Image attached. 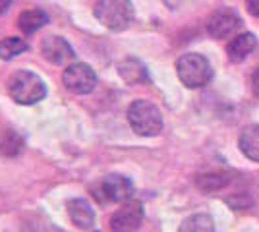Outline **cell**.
I'll return each instance as SVG.
<instances>
[{
	"label": "cell",
	"mask_w": 259,
	"mask_h": 232,
	"mask_svg": "<svg viewBox=\"0 0 259 232\" xmlns=\"http://www.w3.org/2000/svg\"><path fill=\"white\" fill-rule=\"evenodd\" d=\"M29 49V44L25 43L20 37H8V39H2L0 41V58L2 60H10L16 58L18 55H22Z\"/></svg>",
	"instance_id": "obj_18"
},
{
	"label": "cell",
	"mask_w": 259,
	"mask_h": 232,
	"mask_svg": "<svg viewBox=\"0 0 259 232\" xmlns=\"http://www.w3.org/2000/svg\"><path fill=\"white\" fill-rule=\"evenodd\" d=\"M6 91L12 101L27 107V105H35L45 99L47 85L37 74H33L29 70H20L10 76L8 83H6Z\"/></svg>",
	"instance_id": "obj_1"
},
{
	"label": "cell",
	"mask_w": 259,
	"mask_h": 232,
	"mask_svg": "<svg viewBox=\"0 0 259 232\" xmlns=\"http://www.w3.org/2000/svg\"><path fill=\"white\" fill-rule=\"evenodd\" d=\"M41 53L43 56L49 60V62H53L56 66H62V64H68L70 60H74V49L70 47V43L62 39V37H58V35H51V37H47L43 39V43H41Z\"/></svg>",
	"instance_id": "obj_9"
},
{
	"label": "cell",
	"mask_w": 259,
	"mask_h": 232,
	"mask_svg": "<svg viewBox=\"0 0 259 232\" xmlns=\"http://www.w3.org/2000/svg\"><path fill=\"white\" fill-rule=\"evenodd\" d=\"M242 25V20L234 10L230 8H223V10H217L209 22H207V31L213 39H228L236 33Z\"/></svg>",
	"instance_id": "obj_8"
},
{
	"label": "cell",
	"mask_w": 259,
	"mask_h": 232,
	"mask_svg": "<svg viewBox=\"0 0 259 232\" xmlns=\"http://www.w3.org/2000/svg\"><path fill=\"white\" fill-rule=\"evenodd\" d=\"M246 8L253 18H259V0H246Z\"/></svg>",
	"instance_id": "obj_19"
},
{
	"label": "cell",
	"mask_w": 259,
	"mask_h": 232,
	"mask_svg": "<svg viewBox=\"0 0 259 232\" xmlns=\"http://www.w3.org/2000/svg\"><path fill=\"white\" fill-rule=\"evenodd\" d=\"M23 137L14 130H4L0 133V157H18L23 151Z\"/></svg>",
	"instance_id": "obj_15"
},
{
	"label": "cell",
	"mask_w": 259,
	"mask_h": 232,
	"mask_svg": "<svg viewBox=\"0 0 259 232\" xmlns=\"http://www.w3.org/2000/svg\"><path fill=\"white\" fill-rule=\"evenodd\" d=\"M176 74L178 79L182 81L186 87L190 89H199L205 87L207 83L213 77V68L209 64L203 55L197 53H188L178 58L176 62Z\"/></svg>",
	"instance_id": "obj_2"
},
{
	"label": "cell",
	"mask_w": 259,
	"mask_h": 232,
	"mask_svg": "<svg viewBox=\"0 0 259 232\" xmlns=\"http://www.w3.org/2000/svg\"><path fill=\"white\" fill-rule=\"evenodd\" d=\"M93 14L110 31H122L134 22V6L130 0H99Z\"/></svg>",
	"instance_id": "obj_4"
},
{
	"label": "cell",
	"mask_w": 259,
	"mask_h": 232,
	"mask_svg": "<svg viewBox=\"0 0 259 232\" xmlns=\"http://www.w3.org/2000/svg\"><path fill=\"white\" fill-rule=\"evenodd\" d=\"M12 2H14V0H0V16L8 12V8L12 6Z\"/></svg>",
	"instance_id": "obj_21"
},
{
	"label": "cell",
	"mask_w": 259,
	"mask_h": 232,
	"mask_svg": "<svg viewBox=\"0 0 259 232\" xmlns=\"http://www.w3.org/2000/svg\"><path fill=\"white\" fill-rule=\"evenodd\" d=\"M251 85H253V93L259 95V66L253 70V74H251Z\"/></svg>",
	"instance_id": "obj_20"
},
{
	"label": "cell",
	"mask_w": 259,
	"mask_h": 232,
	"mask_svg": "<svg viewBox=\"0 0 259 232\" xmlns=\"http://www.w3.org/2000/svg\"><path fill=\"white\" fill-rule=\"evenodd\" d=\"M118 72L126 83H145L149 81L147 68L141 64L138 58H126L118 66Z\"/></svg>",
	"instance_id": "obj_13"
},
{
	"label": "cell",
	"mask_w": 259,
	"mask_h": 232,
	"mask_svg": "<svg viewBox=\"0 0 259 232\" xmlns=\"http://www.w3.org/2000/svg\"><path fill=\"white\" fill-rule=\"evenodd\" d=\"M143 222V205L136 199H130L122 203L112 217H110V228L112 232H136Z\"/></svg>",
	"instance_id": "obj_7"
},
{
	"label": "cell",
	"mask_w": 259,
	"mask_h": 232,
	"mask_svg": "<svg viewBox=\"0 0 259 232\" xmlns=\"http://www.w3.org/2000/svg\"><path fill=\"white\" fill-rule=\"evenodd\" d=\"M257 47V39L253 33H240L236 35L230 43L227 44V55L232 62H242L246 60Z\"/></svg>",
	"instance_id": "obj_11"
},
{
	"label": "cell",
	"mask_w": 259,
	"mask_h": 232,
	"mask_svg": "<svg viewBox=\"0 0 259 232\" xmlns=\"http://www.w3.org/2000/svg\"><path fill=\"white\" fill-rule=\"evenodd\" d=\"M66 209L70 215V221L76 224L77 228H91L95 222V213L91 209L89 201L83 198H74L66 203Z\"/></svg>",
	"instance_id": "obj_10"
},
{
	"label": "cell",
	"mask_w": 259,
	"mask_h": 232,
	"mask_svg": "<svg viewBox=\"0 0 259 232\" xmlns=\"http://www.w3.org/2000/svg\"><path fill=\"white\" fill-rule=\"evenodd\" d=\"M128 122L132 130L138 135L153 137V135H159L162 132L161 111L149 101H134L128 109Z\"/></svg>",
	"instance_id": "obj_3"
},
{
	"label": "cell",
	"mask_w": 259,
	"mask_h": 232,
	"mask_svg": "<svg viewBox=\"0 0 259 232\" xmlns=\"http://www.w3.org/2000/svg\"><path fill=\"white\" fill-rule=\"evenodd\" d=\"M47 23H49V16H47L43 10H39V8L22 12L20 18H18V27L27 35L39 31V29H41L43 25H47Z\"/></svg>",
	"instance_id": "obj_14"
},
{
	"label": "cell",
	"mask_w": 259,
	"mask_h": 232,
	"mask_svg": "<svg viewBox=\"0 0 259 232\" xmlns=\"http://www.w3.org/2000/svg\"><path fill=\"white\" fill-rule=\"evenodd\" d=\"M91 192L99 203H126L134 196V184L122 174H108Z\"/></svg>",
	"instance_id": "obj_5"
},
{
	"label": "cell",
	"mask_w": 259,
	"mask_h": 232,
	"mask_svg": "<svg viewBox=\"0 0 259 232\" xmlns=\"http://www.w3.org/2000/svg\"><path fill=\"white\" fill-rule=\"evenodd\" d=\"M228 184V176L225 172H207L195 178V186L203 192H217Z\"/></svg>",
	"instance_id": "obj_17"
},
{
	"label": "cell",
	"mask_w": 259,
	"mask_h": 232,
	"mask_svg": "<svg viewBox=\"0 0 259 232\" xmlns=\"http://www.w3.org/2000/svg\"><path fill=\"white\" fill-rule=\"evenodd\" d=\"M62 81H64V85L72 93L87 95V93H91L93 89L97 87V74H95V70L89 64L76 62V64H70L64 70Z\"/></svg>",
	"instance_id": "obj_6"
},
{
	"label": "cell",
	"mask_w": 259,
	"mask_h": 232,
	"mask_svg": "<svg viewBox=\"0 0 259 232\" xmlns=\"http://www.w3.org/2000/svg\"><path fill=\"white\" fill-rule=\"evenodd\" d=\"M178 232H215V222L205 213H197L184 219Z\"/></svg>",
	"instance_id": "obj_16"
},
{
	"label": "cell",
	"mask_w": 259,
	"mask_h": 232,
	"mask_svg": "<svg viewBox=\"0 0 259 232\" xmlns=\"http://www.w3.org/2000/svg\"><path fill=\"white\" fill-rule=\"evenodd\" d=\"M238 145H240V151L246 155L249 161L259 163V124L246 126L240 133Z\"/></svg>",
	"instance_id": "obj_12"
}]
</instances>
